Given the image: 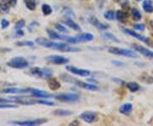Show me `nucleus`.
<instances>
[{"mask_svg":"<svg viewBox=\"0 0 153 126\" xmlns=\"http://www.w3.org/2000/svg\"><path fill=\"white\" fill-rule=\"evenodd\" d=\"M36 43L44 47V48L55 49V50H59L61 52L69 53V52H79V51H81L80 49L76 48V47H71L66 43H56V42H53V41H50V40L44 39V38L37 39H36Z\"/></svg>","mask_w":153,"mask_h":126,"instance_id":"f257e3e1","label":"nucleus"},{"mask_svg":"<svg viewBox=\"0 0 153 126\" xmlns=\"http://www.w3.org/2000/svg\"><path fill=\"white\" fill-rule=\"evenodd\" d=\"M108 51H109V53L113 54V55H123V56H127V57H129V58H134V59H138L139 58V55L134 50H131V49L117 48V47H110L108 49Z\"/></svg>","mask_w":153,"mask_h":126,"instance_id":"f03ea898","label":"nucleus"},{"mask_svg":"<svg viewBox=\"0 0 153 126\" xmlns=\"http://www.w3.org/2000/svg\"><path fill=\"white\" fill-rule=\"evenodd\" d=\"M30 74L33 75V77L38 78H44V79H49L52 77L53 72L49 68H41L38 66H34L31 68Z\"/></svg>","mask_w":153,"mask_h":126,"instance_id":"7ed1b4c3","label":"nucleus"},{"mask_svg":"<svg viewBox=\"0 0 153 126\" xmlns=\"http://www.w3.org/2000/svg\"><path fill=\"white\" fill-rule=\"evenodd\" d=\"M7 65L12 68L23 69V68H26L29 66V62L22 56H16L9 60L7 62Z\"/></svg>","mask_w":153,"mask_h":126,"instance_id":"20e7f679","label":"nucleus"},{"mask_svg":"<svg viewBox=\"0 0 153 126\" xmlns=\"http://www.w3.org/2000/svg\"><path fill=\"white\" fill-rule=\"evenodd\" d=\"M48 120L46 119H37L33 120H26V121H10V124L22 126H36L39 125H43L47 123Z\"/></svg>","mask_w":153,"mask_h":126,"instance_id":"39448f33","label":"nucleus"},{"mask_svg":"<svg viewBox=\"0 0 153 126\" xmlns=\"http://www.w3.org/2000/svg\"><path fill=\"white\" fill-rule=\"evenodd\" d=\"M122 31L124 33H126V34L130 35V36L135 38V39H138V40H140V41H141V42H144V43H146V44H148V45L153 47V43L150 40V39H148V38H146V37H145V36H141V35L138 34V33H137L136 32H134V30H130V29H127V28H122Z\"/></svg>","mask_w":153,"mask_h":126,"instance_id":"423d86ee","label":"nucleus"},{"mask_svg":"<svg viewBox=\"0 0 153 126\" xmlns=\"http://www.w3.org/2000/svg\"><path fill=\"white\" fill-rule=\"evenodd\" d=\"M56 100L60 101H65V102H76L79 100L78 95L73 93H67V94H60L55 95Z\"/></svg>","mask_w":153,"mask_h":126,"instance_id":"0eeeda50","label":"nucleus"},{"mask_svg":"<svg viewBox=\"0 0 153 126\" xmlns=\"http://www.w3.org/2000/svg\"><path fill=\"white\" fill-rule=\"evenodd\" d=\"M46 60L51 63V64H55V65H63V64H66L69 62V59H67L64 56L57 55H49L46 57Z\"/></svg>","mask_w":153,"mask_h":126,"instance_id":"6e6552de","label":"nucleus"},{"mask_svg":"<svg viewBox=\"0 0 153 126\" xmlns=\"http://www.w3.org/2000/svg\"><path fill=\"white\" fill-rule=\"evenodd\" d=\"M80 119L82 121H84L85 123L92 124V123H94L95 121H97L98 117H97V114L94 112L86 111V112H83L82 113L80 114Z\"/></svg>","mask_w":153,"mask_h":126,"instance_id":"1a4fd4ad","label":"nucleus"},{"mask_svg":"<svg viewBox=\"0 0 153 126\" xmlns=\"http://www.w3.org/2000/svg\"><path fill=\"white\" fill-rule=\"evenodd\" d=\"M132 48L134 49L135 51L140 53L141 55H143L144 56L147 57L149 59H152L153 60V51L150 50V49L145 48L144 46H141L140 44H133L132 45Z\"/></svg>","mask_w":153,"mask_h":126,"instance_id":"9d476101","label":"nucleus"},{"mask_svg":"<svg viewBox=\"0 0 153 126\" xmlns=\"http://www.w3.org/2000/svg\"><path fill=\"white\" fill-rule=\"evenodd\" d=\"M94 39V36L91 33H82L76 37H72L73 44H78V43H84V42H89Z\"/></svg>","mask_w":153,"mask_h":126,"instance_id":"9b49d317","label":"nucleus"},{"mask_svg":"<svg viewBox=\"0 0 153 126\" xmlns=\"http://www.w3.org/2000/svg\"><path fill=\"white\" fill-rule=\"evenodd\" d=\"M66 69L71 73L81 76V77H88L90 75V72L86 69H81V68H77L72 66H66Z\"/></svg>","mask_w":153,"mask_h":126,"instance_id":"f8f14e48","label":"nucleus"},{"mask_svg":"<svg viewBox=\"0 0 153 126\" xmlns=\"http://www.w3.org/2000/svg\"><path fill=\"white\" fill-rule=\"evenodd\" d=\"M74 84H76V86L78 87H81L84 89H88V90H91V91H96L98 90L99 87L96 84H88V83L82 82L80 80H76V79H73V82Z\"/></svg>","mask_w":153,"mask_h":126,"instance_id":"ddd939ff","label":"nucleus"},{"mask_svg":"<svg viewBox=\"0 0 153 126\" xmlns=\"http://www.w3.org/2000/svg\"><path fill=\"white\" fill-rule=\"evenodd\" d=\"M29 91L33 95V96L38 97V98H50V97H55L54 95L49 94L44 90L38 89H29Z\"/></svg>","mask_w":153,"mask_h":126,"instance_id":"4468645a","label":"nucleus"},{"mask_svg":"<svg viewBox=\"0 0 153 126\" xmlns=\"http://www.w3.org/2000/svg\"><path fill=\"white\" fill-rule=\"evenodd\" d=\"M89 22L93 26H94L97 29H99V30H106V29H108L110 28V26L108 24H105L103 22H100L97 18H95V17L94 16L90 17Z\"/></svg>","mask_w":153,"mask_h":126,"instance_id":"2eb2a0df","label":"nucleus"},{"mask_svg":"<svg viewBox=\"0 0 153 126\" xmlns=\"http://www.w3.org/2000/svg\"><path fill=\"white\" fill-rule=\"evenodd\" d=\"M115 17L121 23H126L128 19V13L125 10H117L115 14Z\"/></svg>","mask_w":153,"mask_h":126,"instance_id":"dca6fc26","label":"nucleus"},{"mask_svg":"<svg viewBox=\"0 0 153 126\" xmlns=\"http://www.w3.org/2000/svg\"><path fill=\"white\" fill-rule=\"evenodd\" d=\"M47 33L49 35V37H50V39H57V40H63V41H66L67 39V36H63V35H60L59 33H57L54 30H51V29H46Z\"/></svg>","mask_w":153,"mask_h":126,"instance_id":"f3484780","label":"nucleus"},{"mask_svg":"<svg viewBox=\"0 0 153 126\" xmlns=\"http://www.w3.org/2000/svg\"><path fill=\"white\" fill-rule=\"evenodd\" d=\"M29 89H21V88H9L1 90L2 93H10V94H21L28 92Z\"/></svg>","mask_w":153,"mask_h":126,"instance_id":"a211bd4d","label":"nucleus"},{"mask_svg":"<svg viewBox=\"0 0 153 126\" xmlns=\"http://www.w3.org/2000/svg\"><path fill=\"white\" fill-rule=\"evenodd\" d=\"M132 111H133V105L131 103H124L119 108V112L121 113L126 116L130 115Z\"/></svg>","mask_w":153,"mask_h":126,"instance_id":"6ab92c4d","label":"nucleus"},{"mask_svg":"<svg viewBox=\"0 0 153 126\" xmlns=\"http://www.w3.org/2000/svg\"><path fill=\"white\" fill-rule=\"evenodd\" d=\"M48 85H49V88L51 90H57V89H59L60 88V82L56 78H54L52 77L49 78Z\"/></svg>","mask_w":153,"mask_h":126,"instance_id":"aec40b11","label":"nucleus"},{"mask_svg":"<svg viewBox=\"0 0 153 126\" xmlns=\"http://www.w3.org/2000/svg\"><path fill=\"white\" fill-rule=\"evenodd\" d=\"M65 24L67 25L68 27L71 29H73V30H75L76 32H79V31H81V27L76 23V22H74L73 20H71V19H69V18H67L65 20Z\"/></svg>","mask_w":153,"mask_h":126,"instance_id":"412c9836","label":"nucleus"},{"mask_svg":"<svg viewBox=\"0 0 153 126\" xmlns=\"http://www.w3.org/2000/svg\"><path fill=\"white\" fill-rule=\"evenodd\" d=\"M142 8L145 12L148 14L153 13V4L150 0H145L142 3Z\"/></svg>","mask_w":153,"mask_h":126,"instance_id":"4be33fe9","label":"nucleus"},{"mask_svg":"<svg viewBox=\"0 0 153 126\" xmlns=\"http://www.w3.org/2000/svg\"><path fill=\"white\" fill-rule=\"evenodd\" d=\"M126 86L128 88V89L132 92V93H134V92H137L140 89V86L139 84H137L135 82H128L126 84Z\"/></svg>","mask_w":153,"mask_h":126,"instance_id":"5701e85b","label":"nucleus"},{"mask_svg":"<svg viewBox=\"0 0 153 126\" xmlns=\"http://www.w3.org/2000/svg\"><path fill=\"white\" fill-rule=\"evenodd\" d=\"M53 114L55 116H71L73 114V112L66 109H56L53 112Z\"/></svg>","mask_w":153,"mask_h":126,"instance_id":"b1692460","label":"nucleus"},{"mask_svg":"<svg viewBox=\"0 0 153 126\" xmlns=\"http://www.w3.org/2000/svg\"><path fill=\"white\" fill-rule=\"evenodd\" d=\"M10 4L8 0H1L0 1V10L3 13H8L10 11Z\"/></svg>","mask_w":153,"mask_h":126,"instance_id":"393cba45","label":"nucleus"},{"mask_svg":"<svg viewBox=\"0 0 153 126\" xmlns=\"http://www.w3.org/2000/svg\"><path fill=\"white\" fill-rule=\"evenodd\" d=\"M131 14H132V18H133V20H134V21H135V22H138V21L141 20V18H142V15H141V13L139 11V10H137L136 8H133V9H132Z\"/></svg>","mask_w":153,"mask_h":126,"instance_id":"a878e982","label":"nucleus"},{"mask_svg":"<svg viewBox=\"0 0 153 126\" xmlns=\"http://www.w3.org/2000/svg\"><path fill=\"white\" fill-rule=\"evenodd\" d=\"M140 80L141 82L146 83V84H152L153 78L150 75H148L147 73H143L142 75L140 77Z\"/></svg>","mask_w":153,"mask_h":126,"instance_id":"bb28decb","label":"nucleus"},{"mask_svg":"<svg viewBox=\"0 0 153 126\" xmlns=\"http://www.w3.org/2000/svg\"><path fill=\"white\" fill-rule=\"evenodd\" d=\"M25 4L27 6L28 10H36V1L35 0H24Z\"/></svg>","mask_w":153,"mask_h":126,"instance_id":"cd10ccee","label":"nucleus"},{"mask_svg":"<svg viewBox=\"0 0 153 126\" xmlns=\"http://www.w3.org/2000/svg\"><path fill=\"white\" fill-rule=\"evenodd\" d=\"M103 35H104L105 39H110V40H111V41L114 42V43H117V44H119V43H120V40L117 39L114 34H112V33H108V32H107V33H104Z\"/></svg>","mask_w":153,"mask_h":126,"instance_id":"c85d7f7f","label":"nucleus"},{"mask_svg":"<svg viewBox=\"0 0 153 126\" xmlns=\"http://www.w3.org/2000/svg\"><path fill=\"white\" fill-rule=\"evenodd\" d=\"M42 12H43L44 16H49V15L52 14L53 10L49 4H43L42 5Z\"/></svg>","mask_w":153,"mask_h":126,"instance_id":"c756f323","label":"nucleus"},{"mask_svg":"<svg viewBox=\"0 0 153 126\" xmlns=\"http://www.w3.org/2000/svg\"><path fill=\"white\" fill-rule=\"evenodd\" d=\"M104 17L105 19H106V20L112 21V20H114L115 18V12L112 10L105 11L104 13Z\"/></svg>","mask_w":153,"mask_h":126,"instance_id":"7c9ffc66","label":"nucleus"},{"mask_svg":"<svg viewBox=\"0 0 153 126\" xmlns=\"http://www.w3.org/2000/svg\"><path fill=\"white\" fill-rule=\"evenodd\" d=\"M37 103L38 104H42V105H45V106H55L56 103L54 102V101H46V100H38L37 101Z\"/></svg>","mask_w":153,"mask_h":126,"instance_id":"2f4dec72","label":"nucleus"},{"mask_svg":"<svg viewBox=\"0 0 153 126\" xmlns=\"http://www.w3.org/2000/svg\"><path fill=\"white\" fill-rule=\"evenodd\" d=\"M16 45L17 46H29V47H32V46L34 45V44L32 41H21V42H17Z\"/></svg>","mask_w":153,"mask_h":126,"instance_id":"473e14b6","label":"nucleus"},{"mask_svg":"<svg viewBox=\"0 0 153 126\" xmlns=\"http://www.w3.org/2000/svg\"><path fill=\"white\" fill-rule=\"evenodd\" d=\"M55 28H56V30H58V31L60 32V33H68V30H67L64 26H62L61 24H55Z\"/></svg>","mask_w":153,"mask_h":126,"instance_id":"72a5a7b5","label":"nucleus"},{"mask_svg":"<svg viewBox=\"0 0 153 126\" xmlns=\"http://www.w3.org/2000/svg\"><path fill=\"white\" fill-rule=\"evenodd\" d=\"M134 28L135 30H138V31H144L145 28H146V26L143 23H138V24H134Z\"/></svg>","mask_w":153,"mask_h":126,"instance_id":"f704fd0d","label":"nucleus"},{"mask_svg":"<svg viewBox=\"0 0 153 126\" xmlns=\"http://www.w3.org/2000/svg\"><path fill=\"white\" fill-rule=\"evenodd\" d=\"M25 26V21L22 19L20 22H18L16 23V27H15V30H19V29H22L23 27Z\"/></svg>","mask_w":153,"mask_h":126,"instance_id":"c9c22d12","label":"nucleus"},{"mask_svg":"<svg viewBox=\"0 0 153 126\" xmlns=\"http://www.w3.org/2000/svg\"><path fill=\"white\" fill-rule=\"evenodd\" d=\"M16 105L5 104V103H0V108H16Z\"/></svg>","mask_w":153,"mask_h":126,"instance_id":"e433bc0d","label":"nucleus"},{"mask_svg":"<svg viewBox=\"0 0 153 126\" xmlns=\"http://www.w3.org/2000/svg\"><path fill=\"white\" fill-rule=\"evenodd\" d=\"M9 26H10V22H9V21H7L6 19H3L1 21V28H3V29H5Z\"/></svg>","mask_w":153,"mask_h":126,"instance_id":"4c0bfd02","label":"nucleus"},{"mask_svg":"<svg viewBox=\"0 0 153 126\" xmlns=\"http://www.w3.org/2000/svg\"><path fill=\"white\" fill-rule=\"evenodd\" d=\"M114 65H116V66H125V64L123 62V61H120V60H112L111 61Z\"/></svg>","mask_w":153,"mask_h":126,"instance_id":"58836bf2","label":"nucleus"},{"mask_svg":"<svg viewBox=\"0 0 153 126\" xmlns=\"http://www.w3.org/2000/svg\"><path fill=\"white\" fill-rule=\"evenodd\" d=\"M122 7L123 10H128L129 8V4H128V1H124L123 3H122Z\"/></svg>","mask_w":153,"mask_h":126,"instance_id":"ea45409f","label":"nucleus"},{"mask_svg":"<svg viewBox=\"0 0 153 126\" xmlns=\"http://www.w3.org/2000/svg\"><path fill=\"white\" fill-rule=\"evenodd\" d=\"M9 1V3H10V4L12 7H15V6L17 4V0H8Z\"/></svg>","mask_w":153,"mask_h":126,"instance_id":"a19ab883","label":"nucleus"},{"mask_svg":"<svg viewBox=\"0 0 153 126\" xmlns=\"http://www.w3.org/2000/svg\"><path fill=\"white\" fill-rule=\"evenodd\" d=\"M16 31L17 35H19V36H23V35H24V33L22 32L21 29H19V30H16Z\"/></svg>","mask_w":153,"mask_h":126,"instance_id":"79ce46f5","label":"nucleus"},{"mask_svg":"<svg viewBox=\"0 0 153 126\" xmlns=\"http://www.w3.org/2000/svg\"><path fill=\"white\" fill-rule=\"evenodd\" d=\"M70 125H79V122L77 120H74L70 124Z\"/></svg>","mask_w":153,"mask_h":126,"instance_id":"37998d69","label":"nucleus"},{"mask_svg":"<svg viewBox=\"0 0 153 126\" xmlns=\"http://www.w3.org/2000/svg\"><path fill=\"white\" fill-rule=\"evenodd\" d=\"M113 81H115V82H117V83H120V84H122V83H124L123 80H120V79H118V78H114V79H113Z\"/></svg>","mask_w":153,"mask_h":126,"instance_id":"c03bdc74","label":"nucleus"},{"mask_svg":"<svg viewBox=\"0 0 153 126\" xmlns=\"http://www.w3.org/2000/svg\"><path fill=\"white\" fill-rule=\"evenodd\" d=\"M114 1H117V2H118V1H119V0H114Z\"/></svg>","mask_w":153,"mask_h":126,"instance_id":"a18cd8bd","label":"nucleus"},{"mask_svg":"<svg viewBox=\"0 0 153 126\" xmlns=\"http://www.w3.org/2000/svg\"><path fill=\"white\" fill-rule=\"evenodd\" d=\"M135 1H141V0H135Z\"/></svg>","mask_w":153,"mask_h":126,"instance_id":"49530a36","label":"nucleus"},{"mask_svg":"<svg viewBox=\"0 0 153 126\" xmlns=\"http://www.w3.org/2000/svg\"><path fill=\"white\" fill-rule=\"evenodd\" d=\"M0 69H1V68H0Z\"/></svg>","mask_w":153,"mask_h":126,"instance_id":"de8ad7c7","label":"nucleus"}]
</instances>
